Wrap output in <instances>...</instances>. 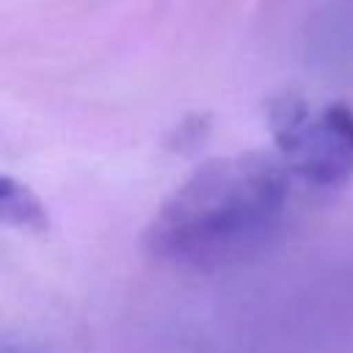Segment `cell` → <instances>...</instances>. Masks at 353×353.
<instances>
[{
    "label": "cell",
    "mask_w": 353,
    "mask_h": 353,
    "mask_svg": "<svg viewBox=\"0 0 353 353\" xmlns=\"http://www.w3.org/2000/svg\"><path fill=\"white\" fill-rule=\"evenodd\" d=\"M292 171L281 154L237 152L201 163L154 212L146 248L165 262L218 268L237 262L281 229Z\"/></svg>",
    "instance_id": "1"
},
{
    "label": "cell",
    "mask_w": 353,
    "mask_h": 353,
    "mask_svg": "<svg viewBox=\"0 0 353 353\" xmlns=\"http://www.w3.org/2000/svg\"><path fill=\"white\" fill-rule=\"evenodd\" d=\"M273 135L292 176L314 188L342 185L353 174V110L345 105L284 99L273 108Z\"/></svg>",
    "instance_id": "2"
}]
</instances>
